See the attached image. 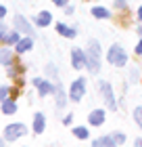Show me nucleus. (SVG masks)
<instances>
[{"label":"nucleus","mask_w":142,"mask_h":147,"mask_svg":"<svg viewBox=\"0 0 142 147\" xmlns=\"http://www.w3.org/2000/svg\"><path fill=\"white\" fill-rule=\"evenodd\" d=\"M86 67L90 74H98V69H100V44H98V40H90L88 42Z\"/></svg>","instance_id":"f257e3e1"},{"label":"nucleus","mask_w":142,"mask_h":147,"mask_svg":"<svg viewBox=\"0 0 142 147\" xmlns=\"http://www.w3.org/2000/svg\"><path fill=\"white\" fill-rule=\"evenodd\" d=\"M107 61H109L111 65H115V67H123V65L127 63V53L123 51V46L113 44L109 49V53H107Z\"/></svg>","instance_id":"f03ea898"},{"label":"nucleus","mask_w":142,"mask_h":147,"mask_svg":"<svg viewBox=\"0 0 142 147\" xmlns=\"http://www.w3.org/2000/svg\"><path fill=\"white\" fill-rule=\"evenodd\" d=\"M27 135V126L21 124V122H15V124H9L4 128V139L6 141H17L19 137Z\"/></svg>","instance_id":"7ed1b4c3"},{"label":"nucleus","mask_w":142,"mask_h":147,"mask_svg":"<svg viewBox=\"0 0 142 147\" xmlns=\"http://www.w3.org/2000/svg\"><path fill=\"white\" fill-rule=\"evenodd\" d=\"M123 141H125V135H123V132H117V135H109V137L94 139L92 145H94V147H115L117 143H123Z\"/></svg>","instance_id":"20e7f679"},{"label":"nucleus","mask_w":142,"mask_h":147,"mask_svg":"<svg viewBox=\"0 0 142 147\" xmlns=\"http://www.w3.org/2000/svg\"><path fill=\"white\" fill-rule=\"evenodd\" d=\"M86 95V78H77V80H73V84H71V90H69V97H71V101H82V97Z\"/></svg>","instance_id":"39448f33"},{"label":"nucleus","mask_w":142,"mask_h":147,"mask_svg":"<svg viewBox=\"0 0 142 147\" xmlns=\"http://www.w3.org/2000/svg\"><path fill=\"white\" fill-rule=\"evenodd\" d=\"M33 86L38 88V95L40 97H48V95H55V88L57 86L50 82V80H42V78H33L31 80Z\"/></svg>","instance_id":"423d86ee"},{"label":"nucleus","mask_w":142,"mask_h":147,"mask_svg":"<svg viewBox=\"0 0 142 147\" xmlns=\"http://www.w3.org/2000/svg\"><path fill=\"white\" fill-rule=\"evenodd\" d=\"M98 88H100V95H103L107 107H109V109H117V101H115V95H113L111 84H109V82H100Z\"/></svg>","instance_id":"0eeeda50"},{"label":"nucleus","mask_w":142,"mask_h":147,"mask_svg":"<svg viewBox=\"0 0 142 147\" xmlns=\"http://www.w3.org/2000/svg\"><path fill=\"white\" fill-rule=\"evenodd\" d=\"M13 28L19 30V32H23V34H27V36H33V34H36L33 28H31V23H29L23 15H15V19H13Z\"/></svg>","instance_id":"6e6552de"},{"label":"nucleus","mask_w":142,"mask_h":147,"mask_svg":"<svg viewBox=\"0 0 142 147\" xmlns=\"http://www.w3.org/2000/svg\"><path fill=\"white\" fill-rule=\"evenodd\" d=\"M71 65L75 69L86 67V53H82V49H73L71 51Z\"/></svg>","instance_id":"1a4fd4ad"},{"label":"nucleus","mask_w":142,"mask_h":147,"mask_svg":"<svg viewBox=\"0 0 142 147\" xmlns=\"http://www.w3.org/2000/svg\"><path fill=\"white\" fill-rule=\"evenodd\" d=\"M50 21H52V15L48 11H40L36 17H33V23L38 25V28H46V25H50Z\"/></svg>","instance_id":"9d476101"},{"label":"nucleus","mask_w":142,"mask_h":147,"mask_svg":"<svg viewBox=\"0 0 142 147\" xmlns=\"http://www.w3.org/2000/svg\"><path fill=\"white\" fill-rule=\"evenodd\" d=\"M0 109H2L4 116H13V113L17 111V103H15V99H9V97H6L4 101H2V105H0Z\"/></svg>","instance_id":"9b49d317"},{"label":"nucleus","mask_w":142,"mask_h":147,"mask_svg":"<svg viewBox=\"0 0 142 147\" xmlns=\"http://www.w3.org/2000/svg\"><path fill=\"white\" fill-rule=\"evenodd\" d=\"M88 120H90L92 126H100V124L105 122V109H94V111H90Z\"/></svg>","instance_id":"f8f14e48"},{"label":"nucleus","mask_w":142,"mask_h":147,"mask_svg":"<svg viewBox=\"0 0 142 147\" xmlns=\"http://www.w3.org/2000/svg\"><path fill=\"white\" fill-rule=\"evenodd\" d=\"M13 61H15V53H13L11 49H2L0 51V63L2 65L9 67V65H13Z\"/></svg>","instance_id":"ddd939ff"},{"label":"nucleus","mask_w":142,"mask_h":147,"mask_svg":"<svg viewBox=\"0 0 142 147\" xmlns=\"http://www.w3.org/2000/svg\"><path fill=\"white\" fill-rule=\"evenodd\" d=\"M57 32L61 36H65V38H75V28H69V25H65V23H57Z\"/></svg>","instance_id":"4468645a"},{"label":"nucleus","mask_w":142,"mask_h":147,"mask_svg":"<svg viewBox=\"0 0 142 147\" xmlns=\"http://www.w3.org/2000/svg\"><path fill=\"white\" fill-rule=\"evenodd\" d=\"M55 97H57V107L59 109H63L65 107V103H67V97H65V90H63V86L57 84V88H55Z\"/></svg>","instance_id":"2eb2a0df"},{"label":"nucleus","mask_w":142,"mask_h":147,"mask_svg":"<svg viewBox=\"0 0 142 147\" xmlns=\"http://www.w3.org/2000/svg\"><path fill=\"white\" fill-rule=\"evenodd\" d=\"M44 126H46L44 113H36V116H33V132H36V135H40V132L44 130Z\"/></svg>","instance_id":"dca6fc26"},{"label":"nucleus","mask_w":142,"mask_h":147,"mask_svg":"<svg viewBox=\"0 0 142 147\" xmlns=\"http://www.w3.org/2000/svg\"><path fill=\"white\" fill-rule=\"evenodd\" d=\"M31 38H33V36H31ZM31 38H23V40H19V42L15 44V51H17V53H27L31 46H33Z\"/></svg>","instance_id":"f3484780"},{"label":"nucleus","mask_w":142,"mask_h":147,"mask_svg":"<svg viewBox=\"0 0 142 147\" xmlns=\"http://www.w3.org/2000/svg\"><path fill=\"white\" fill-rule=\"evenodd\" d=\"M92 15L96 19H109L111 17V11L105 9V6H92Z\"/></svg>","instance_id":"a211bd4d"},{"label":"nucleus","mask_w":142,"mask_h":147,"mask_svg":"<svg viewBox=\"0 0 142 147\" xmlns=\"http://www.w3.org/2000/svg\"><path fill=\"white\" fill-rule=\"evenodd\" d=\"M19 30H9V34H6V38H4V44L6 46H11V44H17L19 42Z\"/></svg>","instance_id":"6ab92c4d"},{"label":"nucleus","mask_w":142,"mask_h":147,"mask_svg":"<svg viewBox=\"0 0 142 147\" xmlns=\"http://www.w3.org/2000/svg\"><path fill=\"white\" fill-rule=\"evenodd\" d=\"M73 135L84 141V139H88V135H90V132H88V128H84V126H75V128H73Z\"/></svg>","instance_id":"aec40b11"},{"label":"nucleus","mask_w":142,"mask_h":147,"mask_svg":"<svg viewBox=\"0 0 142 147\" xmlns=\"http://www.w3.org/2000/svg\"><path fill=\"white\" fill-rule=\"evenodd\" d=\"M134 120H136V124L142 128V107H134Z\"/></svg>","instance_id":"412c9836"},{"label":"nucleus","mask_w":142,"mask_h":147,"mask_svg":"<svg viewBox=\"0 0 142 147\" xmlns=\"http://www.w3.org/2000/svg\"><path fill=\"white\" fill-rule=\"evenodd\" d=\"M11 95V86H0V101H4Z\"/></svg>","instance_id":"4be33fe9"},{"label":"nucleus","mask_w":142,"mask_h":147,"mask_svg":"<svg viewBox=\"0 0 142 147\" xmlns=\"http://www.w3.org/2000/svg\"><path fill=\"white\" fill-rule=\"evenodd\" d=\"M113 4H115V9H117V11H125V9H127V2H125V0H113Z\"/></svg>","instance_id":"5701e85b"},{"label":"nucleus","mask_w":142,"mask_h":147,"mask_svg":"<svg viewBox=\"0 0 142 147\" xmlns=\"http://www.w3.org/2000/svg\"><path fill=\"white\" fill-rule=\"evenodd\" d=\"M46 74H50V78H52V80H57V67H55L52 63L46 65Z\"/></svg>","instance_id":"b1692460"},{"label":"nucleus","mask_w":142,"mask_h":147,"mask_svg":"<svg viewBox=\"0 0 142 147\" xmlns=\"http://www.w3.org/2000/svg\"><path fill=\"white\" fill-rule=\"evenodd\" d=\"M6 34H9V28H6L4 23H0V42L4 44V38H6Z\"/></svg>","instance_id":"393cba45"},{"label":"nucleus","mask_w":142,"mask_h":147,"mask_svg":"<svg viewBox=\"0 0 142 147\" xmlns=\"http://www.w3.org/2000/svg\"><path fill=\"white\" fill-rule=\"evenodd\" d=\"M52 2H55L57 6H67V4H69V0H52Z\"/></svg>","instance_id":"a878e982"},{"label":"nucleus","mask_w":142,"mask_h":147,"mask_svg":"<svg viewBox=\"0 0 142 147\" xmlns=\"http://www.w3.org/2000/svg\"><path fill=\"white\" fill-rule=\"evenodd\" d=\"M130 78H132V82H138V69H132Z\"/></svg>","instance_id":"bb28decb"},{"label":"nucleus","mask_w":142,"mask_h":147,"mask_svg":"<svg viewBox=\"0 0 142 147\" xmlns=\"http://www.w3.org/2000/svg\"><path fill=\"white\" fill-rule=\"evenodd\" d=\"M136 55H142V38H140V42H138V46H136Z\"/></svg>","instance_id":"cd10ccee"},{"label":"nucleus","mask_w":142,"mask_h":147,"mask_svg":"<svg viewBox=\"0 0 142 147\" xmlns=\"http://www.w3.org/2000/svg\"><path fill=\"white\" fill-rule=\"evenodd\" d=\"M65 13H67V15H73V6L67 4V6H65Z\"/></svg>","instance_id":"c85d7f7f"},{"label":"nucleus","mask_w":142,"mask_h":147,"mask_svg":"<svg viewBox=\"0 0 142 147\" xmlns=\"http://www.w3.org/2000/svg\"><path fill=\"white\" fill-rule=\"evenodd\" d=\"M4 15H6V9H4L2 4H0V19H4Z\"/></svg>","instance_id":"c756f323"},{"label":"nucleus","mask_w":142,"mask_h":147,"mask_svg":"<svg viewBox=\"0 0 142 147\" xmlns=\"http://www.w3.org/2000/svg\"><path fill=\"white\" fill-rule=\"evenodd\" d=\"M71 120H73V116H65L63 122H65V124H71Z\"/></svg>","instance_id":"7c9ffc66"},{"label":"nucleus","mask_w":142,"mask_h":147,"mask_svg":"<svg viewBox=\"0 0 142 147\" xmlns=\"http://www.w3.org/2000/svg\"><path fill=\"white\" fill-rule=\"evenodd\" d=\"M138 21H142V6L138 9Z\"/></svg>","instance_id":"2f4dec72"},{"label":"nucleus","mask_w":142,"mask_h":147,"mask_svg":"<svg viewBox=\"0 0 142 147\" xmlns=\"http://www.w3.org/2000/svg\"><path fill=\"white\" fill-rule=\"evenodd\" d=\"M134 143H136L138 147H142V139H136V141H134Z\"/></svg>","instance_id":"473e14b6"},{"label":"nucleus","mask_w":142,"mask_h":147,"mask_svg":"<svg viewBox=\"0 0 142 147\" xmlns=\"http://www.w3.org/2000/svg\"><path fill=\"white\" fill-rule=\"evenodd\" d=\"M138 34H140V36H142V25H140V28H138Z\"/></svg>","instance_id":"72a5a7b5"}]
</instances>
